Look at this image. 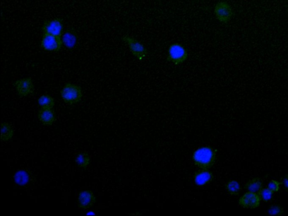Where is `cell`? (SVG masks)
Wrapping results in <instances>:
<instances>
[{"label": "cell", "mask_w": 288, "mask_h": 216, "mask_svg": "<svg viewBox=\"0 0 288 216\" xmlns=\"http://www.w3.org/2000/svg\"><path fill=\"white\" fill-rule=\"evenodd\" d=\"M216 159V150L209 146L199 148L193 155L195 165L202 170H208L211 168Z\"/></svg>", "instance_id": "obj_1"}, {"label": "cell", "mask_w": 288, "mask_h": 216, "mask_svg": "<svg viewBox=\"0 0 288 216\" xmlns=\"http://www.w3.org/2000/svg\"><path fill=\"white\" fill-rule=\"evenodd\" d=\"M188 57L187 49L180 43H172L168 48L167 60L174 65L184 64L188 60Z\"/></svg>", "instance_id": "obj_2"}, {"label": "cell", "mask_w": 288, "mask_h": 216, "mask_svg": "<svg viewBox=\"0 0 288 216\" xmlns=\"http://www.w3.org/2000/svg\"><path fill=\"white\" fill-rule=\"evenodd\" d=\"M82 91L79 85L71 83L64 85L60 91V96L65 103L74 105L79 103L82 98Z\"/></svg>", "instance_id": "obj_3"}, {"label": "cell", "mask_w": 288, "mask_h": 216, "mask_svg": "<svg viewBox=\"0 0 288 216\" xmlns=\"http://www.w3.org/2000/svg\"><path fill=\"white\" fill-rule=\"evenodd\" d=\"M123 42L127 44L133 56L139 61L148 58L149 52L143 44L133 36L125 35L123 37Z\"/></svg>", "instance_id": "obj_4"}, {"label": "cell", "mask_w": 288, "mask_h": 216, "mask_svg": "<svg viewBox=\"0 0 288 216\" xmlns=\"http://www.w3.org/2000/svg\"><path fill=\"white\" fill-rule=\"evenodd\" d=\"M214 14L218 21L226 24L229 22L232 18L233 10L229 3L225 1H220L215 5Z\"/></svg>", "instance_id": "obj_5"}, {"label": "cell", "mask_w": 288, "mask_h": 216, "mask_svg": "<svg viewBox=\"0 0 288 216\" xmlns=\"http://www.w3.org/2000/svg\"><path fill=\"white\" fill-rule=\"evenodd\" d=\"M63 45L61 36L51 35L43 34L41 41V47L47 52H59Z\"/></svg>", "instance_id": "obj_6"}, {"label": "cell", "mask_w": 288, "mask_h": 216, "mask_svg": "<svg viewBox=\"0 0 288 216\" xmlns=\"http://www.w3.org/2000/svg\"><path fill=\"white\" fill-rule=\"evenodd\" d=\"M262 199L258 193L248 191L239 199V205L247 209H255L260 206Z\"/></svg>", "instance_id": "obj_7"}, {"label": "cell", "mask_w": 288, "mask_h": 216, "mask_svg": "<svg viewBox=\"0 0 288 216\" xmlns=\"http://www.w3.org/2000/svg\"><path fill=\"white\" fill-rule=\"evenodd\" d=\"M43 34L61 36L64 33L63 19L55 18L44 22L42 27Z\"/></svg>", "instance_id": "obj_8"}, {"label": "cell", "mask_w": 288, "mask_h": 216, "mask_svg": "<svg viewBox=\"0 0 288 216\" xmlns=\"http://www.w3.org/2000/svg\"><path fill=\"white\" fill-rule=\"evenodd\" d=\"M16 91L20 97H26L34 92L33 80L31 77L19 79L14 83Z\"/></svg>", "instance_id": "obj_9"}, {"label": "cell", "mask_w": 288, "mask_h": 216, "mask_svg": "<svg viewBox=\"0 0 288 216\" xmlns=\"http://www.w3.org/2000/svg\"><path fill=\"white\" fill-rule=\"evenodd\" d=\"M96 202V197L92 191L85 190L80 193L78 198V205L80 209L87 210L90 209Z\"/></svg>", "instance_id": "obj_10"}, {"label": "cell", "mask_w": 288, "mask_h": 216, "mask_svg": "<svg viewBox=\"0 0 288 216\" xmlns=\"http://www.w3.org/2000/svg\"><path fill=\"white\" fill-rule=\"evenodd\" d=\"M213 178V174L207 170L198 171L194 177L195 183L200 186L207 185L212 181Z\"/></svg>", "instance_id": "obj_11"}, {"label": "cell", "mask_w": 288, "mask_h": 216, "mask_svg": "<svg viewBox=\"0 0 288 216\" xmlns=\"http://www.w3.org/2000/svg\"><path fill=\"white\" fill-rule=\"evenodd\" d=\"M63 45L68 49H72L75 47L77 42V35L76 32L73 28L67 30L64 32L61 36Z\"/></svg>", "instance_id": "obj_12"}, {"label": "cell", "mask_w": 288, "mask_h": 216, "mask_svg": "<svg viewBox=\"0 0 288 216\" xmlns=\"http://www.w3.org/2000/svg\"><path fill=\"white\" fill-rule=\"evenodd\" d=\"M39 119L41 123L46 125H51L55 121V114L51 108H41L39 111Z\"/></svg>", "instance_id": "obj_13"}, {"label": "cell", "mask_w": 288, "mask_h": 216, "mask_svg": "<svg viewBox=\"0 0 288 216\" xmlns=\"http://www.w3.org/2000/svg\"><path fill=\"white\" fill-rule=\"evenodd\" d=\"M263 187L262 179L259 178H254L250 179L245 185L246 190L252 191V192L258 193Z\"/></svg>", "instance_id": "obj_14"}, {"label": "cell", "mask_w": 288, "mask_h": 216, "mask_svg": "<svg viewBox=\"0 0 288 216\" xmlns=\"http://www.w3.org/2000/svg\"><path fill=\"white\" fill-rule=\"evenodd\" d=\"M227 192L231 195H238L241 192V186L239 183L231 180L226 183L225 185Z\"/></svg>", "instance_id": "obj_15"}, {"label": "cell", "mask_w": 288, "mask_h": 216, "mask_svg": "<svg viewBox=\"0 0 288 216\" xmlns=\"http://www.w3.org/2000/svg\"><path fill=\"white\" fill-rule=\"evenodd\" d=\"M38 104L41 108H52L55 105V101L53 98L50 96L43 95L39 98Z\"/></svg>", "instance_id": "obj_16"}, {"label": "cell", "mask_w": 288, "mask_h": 216, "mask_svg": "<svg viewBox=\"0 0 288 216\" xmlns=\"http://www.w3.org/2000/svg\"><path fill=\"white\" fill-rule=\"evenodd\" d=\"M14 135L13 128L9 124L3 123L1 125V140L7 141L11 139Z\"/></svg>", "instance_id": "obj_17"}, {"label": "cell", "mask_w": 288, "mask_h": 216, "mask_svg": "<svg viewBox=\"0 0 288 216\" xmlns=\"http://www.w3.org/2000/svg\"><path fill=\"white\" fill-rule=\"evenodd\" d=\"M14 179L17 184L23 186L29 182L30 177L25 171L19 170L15 175Z\"/></svg>", "instance_id": "obj_18"}, {"label": "cell", "mask_w": 288, "mask_h": 216, "mask_svg": "<svg viewBox=\"0 0 288 216\" xmlns=\"http://www.w3.org/2000/svg\"><path fill=\"white\" fill-rule=\"evenodd\" d=\"M76 161L80 168H86L90 165V157L86 152L81 153L76 157Z\"/></svg>", "instance_id": "obj_19"}, {"label": "cell", "mask_w": 288, "mask_h": 216, "mask_svg": "<svg viewBox=\"0 0 288 216\" xmlns=\"http://www.w3.org/2000/svg\"><path fill=\"white\" fill-rule=\"evenodd\" d=\"M258 193L259 196H260L262 201L265 202L270 201L272 198H273V194H274L268 187H266V188H263L262 187Z\"/></svg>", "instance_id": "obj_20"}, {"label": "cell", "mask_w": 288, "mask_h": 216, "mask_svg": "<svg viewBox=\"0 0 288 216\" xmlns=\"http://www.w3.org/2000/svg\"><path fill=\"white\" fill-rule=\"evenodd\" d=\"M267 214L270 216H281L285 214L283 207L278 205H272L267 210Z\"/></svg>", "instance_id": "obj_21"}, {"label": "cell", "mask_w": 288, "mask_h": 216, "mask_svg": "<svg viewBox=\"0 0 288 216\" xmlns=\"http://www.w3.org/2000/svg\"><path fill=\"white\" fill-rule=\"evenodd\" d=\"M282 182L278 180H271L267 185V187L270 189L273 192L277 193L281 189V186Z\"/></svg>", "instance_id": "obj_22"}, {"label": "cell", "mask_w": 288, "mask_h": 216, "mask_svg": "<svg viewBox=\"0 0 288 216\" xmlns=\"http://www.w3.org/2000/svg\"><path fill=\"white\" fill-rule=\"evenodd\" d=\"M283 184L285 189L288 191V174H287L283 179Z\"/></svg>", "instance_id": "obj_23"}]
</instances>
